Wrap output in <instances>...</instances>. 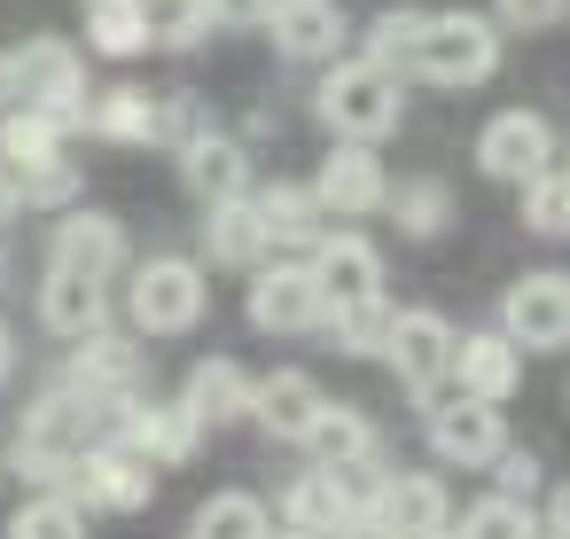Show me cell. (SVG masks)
<instances>
[{
	"instance_id": "1",
	"label": "cell",
	"mask_w": 570,
	"mask_h": 539,
	"mask_svg": "<svg viewBox=\"0 0 570 539\" xmlns=\"http://www.w3.org/2000/svg\"><path fill=\"white\" fill-rule=\"evenodd\" d=\"M313 102H321V126H328L336 141H367V149H375L383 134H399V118H406L399 71H383V63H367V56L336 63Z\"/></svg>"
},
{
	"instance_id": "2",
	"label": "cell",
	"mask_w": 570,
	"mask_h": 539,
	"mask_svg": "<svg viewBox=\"0 0 570 539\" xmlns=\"http://www.w3.org/2000/svg\"><path fill=\"white\" fill-rule=\"evenodd\" d=\"M406 71L430 79V87H484V79L500 71V24H492V17H469V9L422 17Z\"/></svg>"
},
{
	"instance_id": "3",
	"label": "cell",
	"mask_w": 570,
	"mask_h": 539,
	"mask_svg": "<svg viewBox=\"0 0 570 539\" xmlns=\"http://www.w3.org/2000/svg\"><path fill=\"white\" fill-rule=\"evenodd\" d=\"M126 313L141 336H180L204 321V266L196 258H149L126 274Z\"/></svg>"
},
{
	"instance_id": "4",
	"label": "cell",
	"mask_w": 570,
	"mask_h": 539,
	"mask_svg": "<svg viewBox=\"0 0 570 539\" xmlns=\"http://www.w3.org/2000/svg\"><path fill=\"white\" fill-rule=\"evenodd\" d=\"M422 406H438L445 399V383H453V329H445V313H391V329H383V352H375Z\"/></svg>"
},
{
	"instance_id": "5",
	"label": "cell",
	"mask_w": 570,
	"mask_h": 539,
	"mask_svg": "<svg viewBox=\"0 0 570 539\" xmlns=\"http://www.w3.org/2000/svg\"><path fill=\"white\" fill-rule=\"evenodd\" d=\"M321 297H328V321L344 313H383V258L367 235H344V227H321V243L305 251Z\"/></svg>"
},
{
	"instance_id": "6",
	"label": "cell",
	"mask_w": 570,
	"mask_h": 539,
	"mask_svg": "<svg viewBox=\"0 0 570 539\" xmlns=\"http://www.w3.org/2000/svg\"><path fill=\"white\" fill-rule=\"evenodd\" d=\"M250 329H266V336H313V329H328V297H321V282H313L305 258H274V266L250 274Z\"/></svg>"
},
{
	"instance_id": "7",
	"label": "cell",
	"mask_w": 570,
	"mask_h": 539,
	"mask_svg": "<svg viewBox=\"0 0 570 539\" xmlns=\"http://www.w3.org/2000/svg\"><path fill=\"white\" fill-rule=\"evenodd\" d=\"M71 500H87V508H118V516H134V508H149V500H157V461H149L141 445H126V438H95V445L79 453V477H71Z\"/></svg>"
},
{
	"instance_id": "8",
	"label": "cell",
	"mask_w": 570,
	"mask_h": 539,
	"mask_svg": "<svg viewBox=\"0 0 570 539\" xmlns=\"http://www.w3.org/2000/svg\"><path fill=\"white\" fill-rule=\"evenodd\" d=\"M500 329L523 344V352H562L570 344V274H523V282H508V297H500Z\"/></svg>"
},
{
	"instance_id": "9",
	"label": "cell",
	"mask_w": 570,
	"mask_h": 539,
	"mask_svg": "<svg viewBox=\"0 0 570 539\" xmlns=\"http://www.w3.org/2000/svg\"><path fill=\"white\" fill-rule=\"evenodd\" d=\"M547 165H554V126H547L539 110H500V118L476 134V173H484V180L523 188V180L547 173Z\"/></svg>"
},
{
	"instance_id": "10",
	"label": "cell",
	"mask_w": 570,
	"mask_h": 539,
	"mask_svg": "<svg viewBox=\"0 0 570 539\" xmlns=\"http://www.w3.org/2000/svg\"><path fill=\"white\" fill-rule=\"evenodd\" d=\"M313 204H321L328 219H367V212H383V204H391V173H383V157H375L367 141H336V149L321 157Z\"/></svg>"
},
{
	"instance_id": "11",
	"label": "cell",
	"mask_w": 570,
	"mask_h": 539,
	"mask_svg": "<svg viewBox=\"0 0 570 539\" xmlns=\"http://www.w3.org/2000/svg\"><path fill=\"white\" fill-rule=\"evenodd\" d=\"M430 453L438 461H453V469H492L500 453H508V422H500V406H484V399H438L430 406Z\"/></svg>"
},
{
	"instance_id": "12",
	"label": "cell",
	"mask_w": 570,
	"mask_h": 539,
	"mask_svg": "<svg viewBox=\"0 0 570 539\" xmlns=\"http://www.w3.org/2000/svg\"><path fill=\"white\" fill-rule=\"evenodd\" d=\"M24 110H48L56 126H87V63L71 40H32L24 48Z\"/></svg>"
},
{
	"instance_id": "13",
	"label": "cell",
	"mask_w": 570,
	"mask_h": 539,
	"mask_svg": "<svg viewBox=\"0 0 570 539\" xmlns=\"http://www.w3.org/2000/svg\"><path fill=\"white\" fill-rule=\"evenodd\" d=\"M453 391L461 399H484V406H508L523 391V344L508 329H476V336H453Z\"/></svg>"
},
{
	"instance_id": "14",
	"label": "cell",
	"mask_w": 570,
	"mask_h": 539,
	"mask_svg": "<svg viewBox=\"0 0 570 539\" xmlns=\"http://www.w3.org/2000/svg\"><path fill=\"white\" fill-rule=\"evenodd\" d=\"M367 516H375L383 531H399V539H430V531H445V523H453L445 484H438L430 469H383V484H375Z\"/></svg>"
},
{
	"instance_id": "15",
	"label": "cell",
	"mask_w": 570,
	"mask_h": 539,
	"mask_svg": "<svg viewBox=\"0 0 570 539\" xmlns=\"http://www.w3.org/2000/svg\"><path fill=\"white\" fill-rule=\"evenodd\" d=\"M118 438L141 445L157 469H180V461L204 445V422H196L180 399H126V406H118Z\"/></svg>"
},
{
	"instance_id": "16",
	"label": "cell",
	"mask_w": 570,
	"mask_h": 539,
	"mask_svg": "<svg viewBox=\"0 0 570 539\" xmlns=\"http://www.w3.org/2000/svg\"><path fill=\"white\" fill-rule=\"evenodd\" d=\"M56 266L63 274H87V282H118V266H126V227L110 219V212H63V227H56Z\"/></svg>"
},
{
	"instance_id": "17",
	"label": "cell",
	"mask_w": 570,
	"mask_h": 539,
	"mask_svg": "<svg viewBox=\"0 0 570 539\" xmlns=\"http://www.w3.org/2000/svg\"><path fill=\"white\" fill-rule=\"evenodd\" d=\"M266 32H274V48L289 56V63H321V56H336L344 48V9L336 0H274L266 9Z\"/></svg>"
},
{
	"instance_id": "18",
	"label": "cell",
	"mask_w": 570,
	"mask_h": 539,
	"mask_svg": "<svg viewBox=\"0 0 570 539\" xmlns=\"http://www.w3.org/2000/svg\"><path fill=\"white\" fill-rule=\"evenodd\" d=\"M204 258H212V266H243V274H258V266L274 258V235H266V219H258V196L212 204V219H204Z\"/></svg>"
},
{
	"instance_id": "19",
	"label": "cell",
	"mask_w": 570,
	"mask_h": 539,
	"mask_svg": "<svg viewBox=\"0 0 570 539\" xmlns=\"http://www.w3.org/2000/svg\"><path fill=\"white\" fill-rule=\"evenodd\" d=\"M250 391H258V383H250L235 360H219V352H212V360H196V367H188L180 406H188L204 430H227V422H250Z\"/></svg>"
},
{
	"instance_id": "20",
	"label": "cell",
	"mask_w": 570,
	"mask_h": 539,
	"mask_svg": "<svg viewBox=\"0 0 570 539\" xmlns=\"http://www.w3.org/2000/svg\"><path fill=\"white\" fill-rule=\"evenodd\" d=\"M321 406H328L321 383L297 375V367H282V375H266V383L250 391V422H258L266 438H282V445H305V430H313Z\"/></svg>"
},
{
	"instance_id": "21",
	"label": "cell",
	"mask_w": 570,
	"mask_h": 539,
	"mask_svg": "<svg viewBox=\"0 0 570 539\" xmlns=\"http://www.w3.org/2000/svg\"><path fill=\"white\" fill-rule=\"evenodd\" d=\"M180 180L204 196V204H227V196H250V157H243V141L235 134H196L188 149H180Z\"/></svg>"
},
{
	"instance_id": "22",
	"label": "cell",
	"mask_w": 570,
	"mask_h": 539,
	"mask_svg": "<svg viewBox=\"0 0 570 539\" xmlns=\"http://www.w3.org/2000/svg\"><path fill=\"white\" fill-rule=\"evenodd\" d=\"M134 336H110V329H95V336H79L71 344V383L79 391H95L102 406H126L134 399Z\"/></svg>"
},
{
	"instance_id": "23",
	"label": "cell",
	"mask_w": 570,
	"mask_h": 539,
	"mask_svg": "<svg viewBox=\"0 0 570 539\" xmlns=\"http://www.w3.org/2000/svg\"><path fill=\"white\" fill-rule=\"evenodd\" d=\"M102 313H110V297H102V282H87V274H63V266H48V282H40V321L56 329V336H95L102 329Z\"/></svg>"
},
{
	"instance_id": "24",
	"label": "cell",
	"mask_w": 570,
	"mask_h": 539,
	"mask_svg": "<svg viewBox=\"0 0 570 539\" xmlns=\"http://www.w3.org/2000/svg\"><path fill=\"white\" fill-rule=\"evenodd\" d=\"M305 445H313L321 469H367L375 461V422L360 406H321L313 430H305Z\"/></svg>"
},
{
	"instance_id": "25",
	"label": "cell",
	"mask_w": 570,
	"mask_h": 539,
	"mask_svg": "<svg viewBox=\"0 0 570 539\" xmlns=\"http://www.w3.org/2000/svg\"><path fill=\"white\" fill-rule=\"evenodd\" d=\"M258 219H266V235H274V243H289V251H313V243H321V227H328V212L313 204V188H289V180L258 188Z\"/></svg>"
},
{
	"instance_id": "26",
	"label": "cell",
	"mask_w": 570,
	"mask_h": 539,
	"mask_svg": "<svg viewBox=\"0 0 570 539\" xmlns=\"http://www.w3.org/2000/svg\"><path fill=\"white\" fill-rule=\"evenodd\" d=\"M87 48L95 56H149V9L141 0H87Z\"/></svg>"
},
{
	"instance_id": "27",
	"label": "cell",
	"mask_w": 570,
	"mask_h": 539,
	"mask_svg": "<svg viewBox=\"0 0 570 539\" xmlns=\"http://www.w3.org/2000/svg\"><path fill=\"white\" fill-rule=\"evenodd\" d=\"M87 134H102V141H157V102L141 95V87H110V95H95L87 102Z\"/></svg>"
},
{
	"instance_id": "28",
	"label": "cell",
	"mask_w": 570,
	"mask_h": 539,
	"mask_svg": "<svg viewBox=\"0 0 570 539\" xmlns=\"http://www.w3.org/2000/svg\"><path fill=\"white\" fill-rule=\"evenodd\" d=\"M274 523H266V508L250 500V492H212L196 516H188V539H266Z\"/></svg>"
},
{
	"instance_id": "29",
	"label": "cell",
	"mask_w": 570,
	"mask_h": 539,
	"mask_svg": "<svg viewBox=\"0 0 570 539\" xmlns=\"http://www.w3.org/2000/svg\"><path fill=\"white\" fill-rule=\"evenodd\" d=\"M63 134L71 126H56L48 110H9V118H0V157H9L17 173L24 165H48V157H63Z\"/></svg>"
},
{
	"instance_id": "30",
	"label": "cell",
	"mask_w": 570,
	"mask_h": 539,
	"mask_svg": "<svg viewBox=\"0 0 570 539\" xmlns=\"http://www.w3.org/2000/svg\"><path fill=\"white\" fill-rule=\"evenodd\" d=\"M383 212L399 219V235H445L453 196H445V180H406V188H391V204H383Z\"/></svg>"
},
{
	"instance_id": "31",
	"label": "cell",
	"mask_w": 570,
	"mask_h": 539,
	"mask_svg": "<svg viewBox=\"0 0 570 539\" xmlns=\"http://www.w3.org/2000/svg\"><path fill=\"white\" fill-rule=\"evenodd\" d=\"M9 539H87V516H79V500H63V492H32V500L9 516Z\"/></svg>"
},
{
	"instance_id": "32",
	"label": "cell",
	"mask_w": 570,
	"mask_h": 539,
	"mask_svg": "<svg viewBox=\"0 0 570 539\" xmlns=\"http://www.w3.org/2000/svg\"><path fill=\"white\" fill-rule=\"evenodd\" d=\"M523 227L531 235H554V243H570V173H531L523 180Z\"/></svg>"
},
{
	"instance_id": "33",
	"label": "cell",
	"mask_w": 570,
	"mask_h": 539,
	"mask_svg": "<svg viewBox=\"0 0 570 539\" xmlns=\"http://www.w3.org/2000/svg\"><path fill=\"white\" fill-rule=\"evenodd\" d=\"M461 539H539V523H531V500L484 492V500L461 516Z\"/></svg>"
},
{
	"instance_id": "34",
	"label": "cell",
	"mask_w": 570,
	"mask_h": 539,
	"mask_svg": "<svg viewBox=\"0 0 570 539\" xmlns=\"http://www.w3.org/2000/svg\"><path fill=\"white\" fill-rule=\"evenodd\" d=\"M149 9V40L157 48H196L204 32H212V9L204 0H141Z\"/></svg>"
},
{
	"instance_id": "35",
	"label": "cell",
	"mask_w": 570,
	"mask_h": 539,
	"mask_svg": "<svg viewBox=\"0 0 570 539\" xmlns=\"http://www.w3.org/2000/svg\"><path fill=\"white\" fill-rule=\"evenodd\" d=\"M414 32H422V17H414V9H383V17L367 24V63H383V71H406V56H414Z\"/></svg>"
},
{
	"instance_id": "36",
	"label": "cell",
	"mask_w": 570,
	"mask_h": 539,
	"mask_svg": "<svg viewBox=\"0 0 570 539\" xmlns=\"http://www.w3.org/2000/svg\"><path fill=\"white\" fill-rule=\"evenodd\" d=\"M17 180H24V204H40V212H63V204L79 196V173H71V157H48V165H24Z\"/></svg>"
},
{
	"instance_id": "37",
	"label": "cell",
	"mask_w": 570,
	"mask_h": 539,
	"mask_svg": "<svg viewBox=\"0 0 570 539\" xmlns=\"http://www.w3.org/2000/svg\"><path fill=\"white\" fill-rule=\"evenodd\" d=\"M562 17H570V0H500V24H515V32H547Z\"/></svg>"
},
{
	"instance_id": "38",
	"label": "cell",
	"mask_w": 570,
	"mask_h": 539,
	"mask_svg": "<svg viewBox=\"0 0 570 539\" xmlns=\"http://www.w3.org/2000/svg\"><path fill=\"white\" fill-rule=\"evenodd\" d=\"M492 477H500V492H508V500H531V492H539V461H531V453H515V445L492 461Z\"/></svg>"
},
{
	"instance_id": "39",
	"label": "cell",
	"mask_w": 570,
	"mask_h": 539,
	"mask_svg": "<svg viewBox=\"0 0 570 539\" xmlns=\"http://www.w3.org/2000/svg\"><path fill=\"white\" fill-rule=\"evenodd\" d=\"M24 110V48H0V118Z\"/></svg>"
},
{
	"instance_id": "40",
	"label": "cell",
	"mask_w": 570,
	"mask_h": 539,
	"mask_svg": "<svg viewBox=\"0 0 570 539\" xmlns=\"http://www.w3.org/2000/svg\"><path fill=\"white\" fill-rule=\"evenodd\" d=\"M204 9H212V24H266L274 0H204Z\"/></svg>"
},
{
	"instance_id": "41",
	"label": "cell",
	"mask_w": 570,
	"mask_h": 539,
	"mask_svg": "<svg viewBox=\"0 0 570 539\" xmlns=\"http://www.w3.org/2000/svg\"><path fill=\"white\" fill-rule=\"evenodd\" d=\"M17 204H24V180H17V165H9V157H0V219H9Z\"/></svg>"
},
{
	"instance_id": "42",
	"label": "cell",
	"mask_w": 570,
	"mask_h": 539,
	"mask_svg": "<svg viewBox=\"0 0 570 539\" xmlns=\"http://www.w3.org/2000/svg\"><path fill=\"white\" fill-rule=\"evenodd\" d=\"M328 539H399V531H383L375 516H352V523H344V531H328Z\"/></svg>"
},
{
	"instance_id": "43",
	"label": "cell",
	"mask_w": 570,
	"mask_h": 539,
	"mask_svg": "<svg viewBox=\"0 0 570 539\" xmlns=\"http://www.w3.org/2000/svg\"><path fill=\"white\" fill-rule=\"evenodd\" d=\"M9 367H17V336H9V321H0V383H9Z\"/></svg>"
},
{
	"instance_id": "44",
	"label": "cell",
	"mask_w": 570,
	"mask_h": 539,
	"mask_svg": "<svg viewBox=\"0 0 570 539\" xmlns=\"http://www.w3.org/2000/svg\"><path fill=\"white\" fill-rule=\"evenodd\" d=\"M554 539H570V484L554 492Z\"/></svg>"
},
{
	"instance_id": "45",
	"label": "cell",
	"mask_w": 570,
	"mask_h": 539,
	"mask_svg": "<svg viewBox=\"0 0 570 539\" xmlns=\"http://www.w3.org/2000/svg\"><path fill=\"white\" fill-rule=\"evenodd\" d=\"M266 539H321V531H297V523H282V531H266Z\"/></svg>"
},
{
	"instance_id": "46",
	"label": "cell",
	"mask_w": 570,
	"mask_h": 539,
	"mask_svg": "<svg viewBox=\"0 0 570 539\" xmlns=\"http://www.w3.org/2000/svg\"><path fill=\"white\" fill-rule=\"evenodd\" d=\"M430 539H461V531H453V523H445V531H430Z\"/></svg>"
},
{
	"instance_id": "47",
	"label": "cell",
	"mask_w": 570,
	"mask_h": 539,
	"mask_svg": "<svg viewBox=\"0 0 570 539\" xmlns=\"http://www.w3.org/2000/svg\"><path fill=\"white\" fill-rule=\"evenodd\" d=\"M0 274H9V258H0Z\"/></svg>"
},
{
	"instance_id": "48",
	"label": "cell",
	"mask_w": 570,
	"mask_h": 539,
	"mask_svg": "<svg viewBox=\"0 0 570 539\" xmlns=\"http://www.w3.org/2000/svg\"><path fill=\"white\" fill-rule=\"evenodd\" d=\"M539 539H554V531H539Z\"/></svg>"
}]
</instances>
